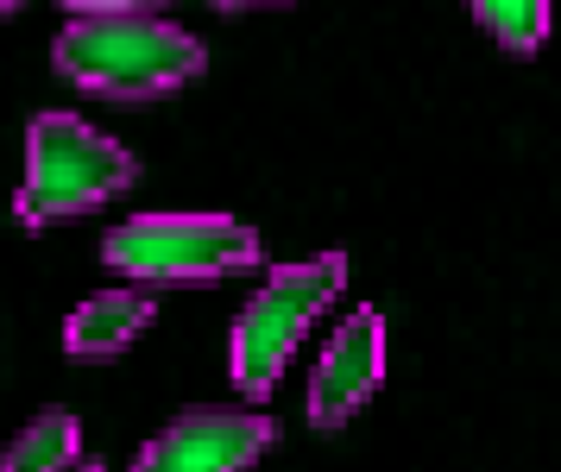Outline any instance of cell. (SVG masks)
<instances>
[{"label": "cell", "instance_id": "1", "mask_svg": "<svg viewBox=\"0 0 561 472\" xmlns=\"http://www.w3.org/2000/svg\"><path fill=\"white\" fill-rule=\"evenodd\" d=\"M51 64L82 95L152 101L196 82L208 50L196 32L164 20L158 7H70V25L57 32Z\"/></svg>", "mask_w": 561, "mask_h": 472}, {"label": "cell", "instance_id": "2", "mask_svg": "<svg viewBox=\"0 0 561 472\" xmlns=\"http://www.w3.org/2000/svg\"><path fill=\"white\" fill-rule=\"evenodd\" d=\"M133 183H139V158L127 146L95 133L82 114L51 107V114H32L26 126V176H20L13 215L26 227L77 221L89 208L127 196Z\"/></svg>", "mask_w": 561, "mask_h": 472}, {"label": "cell", "instance_id": "3", "mask_svg": "<svg viewBox=\"0 0 561 472\" xmlns=\"http://www.w3.org/2000/svg\"><path fill=\"white\" fill-rule=\"evenodd\" d=\"M341 290H347V258H341V252L297 258V265H278V272L265 277V290H253V302L233 315V334H228L233 391L247 403L272 398V384L284 378L297 341H304L309 322H316Z\"/></svg>", "mask_w": 561, "mask_h": 472}, {"label": "cell", "instance_id": "4", "mask_svg": "<svg viewBox=\"0 0 561 472\" xmlns=\"http://www.w3.org/2000/svg\"><path fill=\"white\" fill-rule=\"evenodd\" d=\"M259 258L265 240L233 215H139L102 240V265L133 284H203L253 272Z\"/></svg>", "mask_w": 561, "mask_h": 472}, {"label": "cell", "instance_id": "5", "mask_svg": "<svg viewBox=\"0 0 561 472\" xmlns=\"http://www.w3.org/2000/svg\"><path fill=\"white\" fill-rule=\"evenodd\" d=\"M272 441L278 423L265 410H183L146 441L133 472H247Z\"/></svg>", "mask_w": 561, "mask_h": 472}, {"label": "cell", "instance_id": "6", "mask_svg": "<svg viewBox=\"0 0 561 472\" xmlns=\"http://www.w3.org/2000/svg\"><path fill=\"white\" fill-rule=\"evenodd\" d=\"M379 378H385V315L379 309H354L322 347L316 372H309V423L316 428L354 423L366 398L379 391Z\"/></svg>", "mask_w": 561, "mask_h": 472}, {"label": "cell", "instance_id": "7", "mask_svg": "<svg viewBox=\"0 0 561 472\" xmlns=\"http://www.w3.org/2000/svg\"><path fill=\"white\" fill-rule=\"evenodd\" d=\"M152 315H158V302L146 290H102V297H89L82 309H70L64 353L70 359H121L152 327Z\"/></svg>", "mask_w": 561, "mask_h": 472}, {"label": "cell", "instance_id": "8", "mask_svg": "<svg viewBox=\"0 0 561 472\" xmlns=\"http://www.w3.org/2000/svg\"><path fill=\"white\" fill-rule=\"evenodd\" d=\"M77 453H82V423L70 410H45L13 435L0 472H77Z\"/></svg>", "mask_w": 561, "mask_h": 472}, {"label": "cell", "instance_id": "9", "mask_svg": "<svg viewBox=\"0 0 561 472\" xmlns=\"http://www.w3.org/2000/svg\"><path fill=\"white\" fill-rule=\"evenodd\" d=\"M473 20L517 57H530L549 38V7L542 0H473Z\"/></svg>", "mask_w": 561, "mask_h": 472}, {"label": "cell", "instance_id": "10", "mask_svg": "<svg viewBox=\"0 0 561 472\" xmlns=\"http://www.w3.org/2000/svg\"><path fill=\"white\" fill-rule=\"evenodd\" d=\"M77 472H102V467H77Z\"/></svg>", "mask_w": 561, "mask_h": 472}]
</instances>
